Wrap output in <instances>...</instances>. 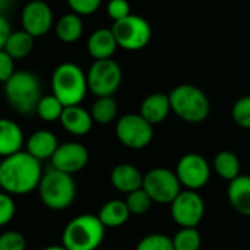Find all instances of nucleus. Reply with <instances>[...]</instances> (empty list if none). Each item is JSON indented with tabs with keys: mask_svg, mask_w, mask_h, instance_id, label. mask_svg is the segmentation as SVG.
<instances>
[{
	"mask_svg": "<svg viewBox=\"0 0 250 250\" xmlns=\"http://www.w3.org/2000/svg\"><path fill=\"white\" fill-rule=\"evenodd\" d=\"M41 250H67L63 245H51V246H47V248H42Z\"/></svg>",
	"mask_w": 250,
	"mask_h": 250,
	"instance_id": "nucleus-39",
	"label": "nucleus"
},
{
	"mask_svg": "<svg viewBox=\"0 0 250 250\" xmlns=\"http://www.w3.org/2000/svg\"><path fill=\"white\" fill-rule=\"evenodd\" d=\"M51 94L64 105H79L85 97L88 89L86 72L72 62L60 63L54 67L50 79Z\"/></svg>",
	"mask_w": 250,
	"mask_h": 250,
	"instance_id": "nucleus-2",
	"label": "nucleus"
},
{
	"mask_svg": "<svg viewBox=\"0 0 250 250\" xmlns=\"http://www.w3.org/2000/svg\"><path fill=\"white\" fill-rule=\"evenodd\" d=\"M15 72V60L4 50H0V82L4 83Z\"/></svg>",
	"mask_w": 250,
	"mask_h": 250,
	"instance_id": "nucleus-36",
	"label": "nucleus"
},
{
	"mask_svg": "<svg viewBox=\"0 0 250 250\" xmlns=\"http://www.w3.org/2000/svg\"><path fill=\"white\" fill-rule=\"evenodd\" d=\"M89 160V152L81 142H64L60 144L51 157V167L66 174H76L85 168Z\"/></svg>",
	"mask_w": 250,
	"mask_h": 250,
	"instance_id": "nucleus-14",
	"label": "nucleus"
},
{
	"mask_svg": "<svg viewBox=\"0 0 250 250\" xmlns=\"http://www.w3.org/2000/svg\"><path fill=\"white\" fill-rule=\"evenodd\" d=\"M63 110H64V105H63L53 94H48V95H42L41 100L38 101L35 114H37L42 122L51 123V122L60 120Z\"/></svg>",
	"mask_w": 250,
	"mask_h": 250,
	"instance_id": "nucleus-27",
	"label": "nucleus"
},
{
	"mask_svg": "<svg viewBox=\"0 0 250 250\" xmlns=\"http://www.w3.org/2000/svg\"><path fill=\"white\" fill-rule=\"evenodd\" d=\"M105 236V227L97 215L82 214L70 220L62 234V245L67 250H97Z\"/></svg>",
	"mask_w": 250,
	"mask_h": 250,
	"instance_id": "nucleus-5",
	"label": "nucleus"
},
{
	"mask_svg": "<svg viewBox=\"0 0 250 250\" xmlns=\"http://www.w3.org/2000/svg\"><path fill=\"white\" fill-rule=\"evenodd\" d=\"M176 176L186 190H199L209 182L211 167L201 154L190 152L179 160L176 166Z\"/></svg>",
	"mask_w": 250,
	"mask_h": 250,
	"instance_id": "nucleus-12",
	"label": "nucleus"
},
{
	"mask_svg": "<svg viewBox=\"0 0 250 250\" xmlns=\"http://www.w3.org/2000/svg\"><path fill=\"white\" fill-rule=\"evenodd\" d=\"M42 174L41 161L19 151L0 161V190L12 196L28 195L38 188Z\"/></svg>",
	"mask_w": 250,
	"mask_h": 250,
	"instance_id": "nucleus-1",
	"label": "nucleus"
},
{
	"mask_svg": "<svg viewBox=\"0 0 250 250\" xmlns=\"http://www.w3.org/2000/svg\"><path fill=\"white\" fill-rule=\"evenodd\" d=\"M227 198L236 212L243 217H250V176L240 174L229 182Z\"/></svg>",
	"mask_w": 250,
	"mask_h": 250,
	"instance_id": "nucleus-21",
	"label": "nucleus"
},
{
	"mask_svg": "<svg viewBox=\"0 0 250 250\" xmlns=\"http://www.w3.org/2000/svg\"><path fill=\"white\" fill-rule=\"evenodd\" d=\"M12 34V25L6 15H0V50H3L9 35Z\"/></svg>",
	"mask_w": 250,
	"mask_h": 250,
	"instance_id": "nucleus-37",
	"label": "nucleus"
},
{
	"mask_svg": "<svg viewBox=\"0 0 250 250\" xmlns=\"http://www.w3.org/2000/svg\"><path fill=\"white\" fill-rule=\"evenodd\" d=\"M88 89L97 98L113 97L122 85L123 72L120 64L113 59L94 60L86 72Z\"/></svg>",
	"mask_w": 250,
	"mask_h": 250,
	"instance_id": "nucleus-8",
	"label": "nucleus"
},
{
	"mask_svg": "<svg viewBox=\"0 0 250 250\" xmlns=\"http://www.w3.org/2000/svg\"><path fill=\"white\" fill-rule=\"evenodd\" d=\"M111 31L117 45L126 51L144 50L152 38V28L149 22L145 18L133 13L113 22Z\"/></svg>",
	"mask_w": 250,
	"mask_h": 250,
	"instance_id": "nucleus-7",
	"label": "nucleus"
},
{
	"mask_svg": "<svg viewBox=\"0 0 250 250\" xmlns=\"http://www.w3.org/2000/svg\"><path fill=\"white\" fill-rule=\"evenodd\" d=\"M4 97L16 113L23 116L35 113L42 97L40 78L29 70H16L4 82Z\"/></svg>",
	"mask_w": 250,
	"mask_h": 250,
	"instance_id": "nucleus-3",
	"label": "nucleus"
},
{
	"mask_svg": "<svg viewBox=\"0 0 250 250\" xmlns=\"http://www.w3.org/2000/svg\"><path fill=\"white\" fill-rule=\"evenodd\" d=\"M34 45H35V38L29 35L26 31L18 29V31H12L3 50L16 62V60L26 59L32 53Z\"/></svg>",
	"mask_w": 250,
	"mask_h": 250,
	"instance_id": "nucleus-24",
	"label": "nucleus"
},
{
	"mask_svg": "<svg viewBox=\"0 0 250 250\" xmlns=\"http://www.w3.org/2000/svg\"><path fill=\"white\" fill-rule=\"evenodd\" d=\"M136 250H174V248L171 237L161 233H154L142 237Z\"/></svg>",
	"mask_w": 250,
	"mask_h": 250,
	"instance_id": "nucleus-31",
	"label": "nucleus"
},
{
	"mask_svg": "<svg viewBox=\"0 0 250 250\" xmlns=\"http://www.w3.org/2000/svg\"><path fill=\"white\" fill-rule=\"evenodd\" d=\"M212 167L215 170V173L227 180V182H231L234 180L236 177L240 176V160L239 157L231 152V151H221L215 155L214 158V163H212Z\"/></svg>",
	"mask_w": 250,
	"mask_h": 250,
	"instance_id": "nucleus-25",
	"label": "nucleus"
},
{
	"mask_svg": "<svg viewBox=\"0 0 250 250\" xmlns=\"http://www.w3.org/2000/svg\"><path fill=\"white\" fill-rule=\"evenodd\" d=\"M15 4V0H0V15H6Z\"/></svg>",
	"mask_w": 250,
	"mask_h": 250,
	"instance_id": "nucleus-38",
	"label": "nucleus"
},
{
	"mask_svg": "<svg viewBox=\"0 0 250 250\" xmlns=\"http://www.w3.org/2000/svg\"><path fill=\"white\" fill-rule=\"evenodd\" d=\"M142 188L154 202L161 205H170L182 192V185L176 176V171L166 167L149 170L144 176Z\"/></svg>",
	"mask_w": 250,
	"mask_h": 250,
	"instance_id": "nucleus-10",
	"label": "nucleus"
},
{
	"mask_svg": "<svg viewBox=\"0 0 250 250\" xmlns=\"http://www.w3.org/2000/svg\"><path fill=\"white\" fill-rule=\"evenodd\" d=\"M97 217L100 218L105 229H117L126 224V221L130 217V211L125 201L111 199L101 207Z\"/></svg>",
	"mask_w": 250,
	"mask_h": 250,
	"instance_id": "nucleus-23",
	"label": "nucleus"
},
{
	"mask_svg": "<svg viewBox=\"0 0 250 250\" xmlns=\"http://www.w3.org/2000/svg\"><path fill=\"white\" fill-rule=\"evenodd\" d=\"M69 9L79 16L94 15L103 4V0H66Z\"/></svg>",
	"mask_w": 250,
	"mask_h": 250,
	"instance_id": "nucleus-34",
	"label": "nucleus"
},
{
	"mask_svg": "<svg viewBox=\"0 0 250 250\" xmlns=\"http://www.w3.org/2000/svg\"><path fill=\"white\" fill-rule=\"evenodd\" d=\"M231 117L239 127L250 130V95L240 97L233 104Z\"/></svg>",
	"mask_w": 250,
	"mask_h": 250,
	"instance_id": "nucleus-30",
	"label": "nucleus"
},
{
	"mask_svg": "<svg viewBox=\"0 0 250 250\" xmlns=\"http://www.w3.org/2000/svg\"><path fill=\"white\" fill-rule=\"evenodd\" d=\"M119 113L117 101L113 97H100L91 107V116L94 123L110 125L116 120Z\"/></svg>",
	"mask_w": 250,
	"mask_h": 250,
	"instance_id": "nucleus-26",
	"label": "nucleus"
},
{
	"mask_svg": "<svg viewBox=\"0 0 250 250\" xmlns=\"http://www.w3.org/2000/svg\"><path fill=\"white\" fill-rule=\"evenodd\" d=\"M59 145L60 144L57 141V136L51 130L40 129L29 135V138L25 142V151L42 163V161L51 160Z\"/></svg>",
	"mask_w": 250,
	"mask_h": 250,
	"instance_id": "nucleus-16",
	"label": "nucleus"
},
{
	"mask_svg": "<svg viewBox=\"0 0 250 250\" xmlns=\"http://www.w3.org/2000/svg\"><path fill=\"white\" fill-rule=\"evenodd\" d=\"M125 202L130 211V215H144L149 211L151 205L154 204L151 196L144 190V188L127 193Z\"/></svg>",
	"mask_w": 250,
	"mask_h": 250,
	"instance_id": "nucleus-29",
	"label": "nucleus"
},
{
	"mask_svg": "<svg viewBox=\"0 0 250 250\" xmlns=\"http://www.w3.org/2000/svg\"><path fill=\"white\" fill-rule=\"evenodd\" d=\"M26 239L16 230H9L0 234V250H25Z\"/></svg>",
	"mask_w": 250,
	"mask_h": 250,
	"instance_id": "nucleus-32",
	"label": "nucleus"
},
{
	"mask_svg": "<svg viewBox=\"0 0 250 250\" xmlns=\"http://www.w3.org/2000/svg\"><path fill=\"white\" fill-rule=\"evenodd\" d=\"M171 240L174 250H199L202 245V237L196 227H180Z\"/></svg>",
	"mask_w": 250,
	"mask_h": 250,
	"instance_id": "nucleus-28",
	"label": "nucleus"
},
{
	"mask_svg": "<svg viewBox=\"0 0 250 250\" xmlns=\"http://www.w3.org/2000/svg\"><path fill=\"white\" fill-rule=\"evenodd\" d=\"M116 136L129 149H144L154 139V126L139 113H127L116 122Z\"/></svg>",
	"mask_w": 250,
	"mask_h": 250,
	"instance_id": "nucleus-9",
	"label": "nucleus"
},
{
	"mask_svg": "<svg viewBox=\"0 0 250 250\" xmlns=\"http://www.w3.org/2000/svg\"><path fill=\"white\" fill-rule=\"evenodd\" d=\"M25 144V135L22 127L6 117H0V157H9L19 151Z\"/></svg>",
	"mask_w": 250,
	"mask_h": 250,
	"instance_id": "nucleus-20",
	"label": "nucleus"
},
{
	"mask_svg": "<svg viewBox=\"0 0 250 250\" xmlns=\"http://www.w3.org/2000/svg\"><path fill=\"white\" fill-rule=\"evenodd\" d=\"M21 25L34 38L44 37L54 25V13L44 0H29L21 12Z\"/></svg>",
	"mask_w": 250,
	"mask_h": 250,
	"instance_id": "nucleus-13",
	"label": "nucleus"
},
{
	"mask_svg": "<svg viewBox=\"0 0 250 250\" xmlns=\"http://www.w3.org/2000/svg\"><path fill=\"white\" fill-rule=\"evenodd\" d=\"M170 113H171L170 98H168V94H164V92L149 94L148 97L144 98V101L141 103V108H139V114L152 126L163 123L168 117Z\"/></svg>",
	"mask_w": 250,
	"mask_h": 250,
	"instance_id": "nucleus-18",
	"label": "nucleus"
},
{
	"mask_svg": "<svg viewBox=\"0 0 250 250\" xmlns=\"http://www.w3.org/2000/svg\"><path fill=\"white\" fill-rule=\"evenodd\" d=\"M119 45L111 28H98L88 37L86 51L94 60L113 59Z\"/></svg>",
	"mask_w": 250,
	"mask_h": 250,
	"instance_id": "nucleus-17",
	"label": "nucleus"
},
{
	"mask_svg": "<svg viewBox=\"0 0 250 250\" xmlns=\"http://www.w3.org/2000/svg\"><path fill=\"white\" fill-rule=\"evenodd\" d=\"M107 15L116 22L130 15V4L127 0H110L107 3Z\"/></svg>",
	"mask_w": 250,
	"mask_h": 250,
	"instance_id": "nucleus-35",
	"label": "nucleus"
},
{
	"mask_svg": "<svg viewBox=\"0 0 250 250\" xmlns=\"http://www.w3.org/2000/svg\"><path fill=\"white\" fill-rule=\"evenodd\" d=\"M59 122L62 123L63 129L73 136L88 135L92 129V125H94L91 111L81 107V104L64 107Z\"/></svg>",
	"mask_w": 250,
	"mask_h": 250,
	"instance_id": "nucleus-15",
	"label": "nucleus"
},
{
	"mask_svg": "<svg viewBox=\"0 0 250 250\" xmlns=\"http://www.w3.org/2000/svg\"><path fill=\"white\" fill-rule=\"evenodd\" d=\"M56 37L64 44H73L81 40L83 34V21L82 16L69 12L62 15L54 23Z\"/></svg>",
	"mask_w": 250,
	"mask_h": 250,
	"instance_id": "nucleus-22",
	"label": "nucleus"
},
{
	"mask_svg": "<svg viewBox=\"0 0 250 250\" xmlns=\"http://www.w3.org/2000/svg\"><path fill=\"white\" fill-rule=\"evenodd\" d=\"M174 223L180 227H198L205 215V202L196 190H182L170 204Z\"/></svg>",
	"mask_w": 250,
	"mask_h": 250,
	"instance_id": "nucleus-11",
	"label": "nucleus"
},
{
	"mask_svg": "<svg viewBox=\"0 0 250 250\" xmlns=\"http://www.w3.org/2000/svg\"><path fill=\"white\" fill-rule=\"evenodd\" d=\"M110 182L113 188L122 193H130L142 188L144 174L138 170V167L123 163L117 164L110 173Z\"/></svg>",
	"mask_w": 250,
	"mask_h": 250,
	"instance_id": "nucleus-19",
	"label": "nucleus"
},
{
	"mask_svg": "<svg viewBox=\"0 0 250 250\" xmlns=\"http://www.w3.org/2000/svg\"><path fill=\"white\" fill-rule=\"evenodd\" d=\"M16 214V205L13 196L0 190V227L7 226Z\"/></svg>",
	"mask_w": 250,
	"mask_h": 250,
	"instance_id": "nucleus-33",
	"label": "nucleus"
},
{
	"mask_svg": "<svg viewBox=\"0 0 250 250\" xmlns=\"http://www.w3.org/2000/svg\"><path fill=\"white\" fill-rule=\"evenodd\" d=\"M37 190L42 205L53 211L67 209L76 198V183L73 176L53 167L42 174Z\"/></svg>",
	"mask_w": 250,
	"mask_h": 250,
	"instance_id": "nucleus-6",
	"label": "nucleus"
},
{
	"mask_svg": "<svg viewBox=\"0 0 250 250\" xmlns=\"http://www.w3.org/2000/svg\"><path fill=\"white\" fill-rule=\"evenodd\" d=\"M171 113L186 123L198 125L208 119L211 104L207 94L196 85L180 83L168 92Z\"/></svg>",
	"mask_w": 250,
	"mask_h": 250,
	"instance_id": "nucleus-4",
	"label": "nucleus"
}]
</instances>
